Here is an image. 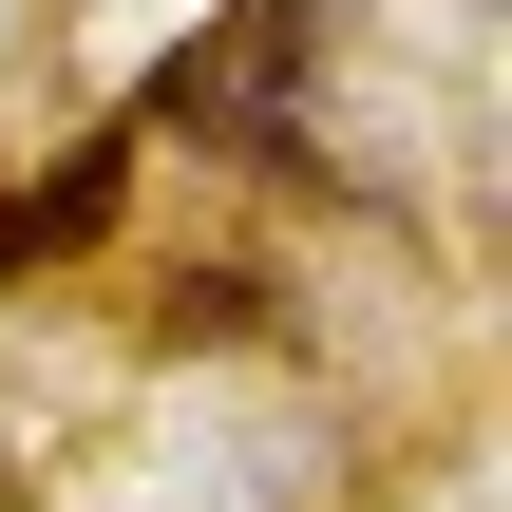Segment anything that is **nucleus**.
I'll list each match as a JSON object with an SVG mask.
<instances>
[{
	"instance_id": "7ed1b4c3",
	"label": "nucleus",
	"mask_w": 512,
	"mask_h": 512,
	"mask_svg": "<svg viewBox=\"0 0 512 512\" xmlns=\"http://www.w3.org/2000/svg\"><path fill=\"white\" fill-rule=\"evenodd\" d=\"M19 266H57V228H38V190H0V285Z\"/></svg>"
},
{
	"instance_id": "f257e3e1",
	"label": "nucleus",
	"mask_w": 512,
	"mask_h": 512,
	"mask_svg": "<svg viewBox=\"0 0 512 512\" xmlns=\"http://www.w3.org/2000/svg\"><path fill=\"white\" fill-rule=\"evenodd\" d=\"M304 38H323V0H228V19H209L171 76H152V114H171V133H228V152H285Z\"/></svg>"
},
{
	"instance_id": "f03ea898",
	"label": "nucleus",
	"mask_w": 512,
	"mask_h": 512,
	"mask_svg": "<svg viewBox=\"0 0 512 512\" xmlns=\"http://www.w3.org/2000/svg\"><path fill=\"white\" fill-rule=\"evenodd\" d=\"M171 342H266V285H247V266H190V285H171Z\"/></svg>"
}]
</instances>
